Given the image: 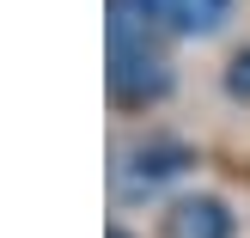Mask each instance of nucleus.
Masks as SVG:
<instances>
[{"mask_svg":"<svg viewBox=\"0 0 250 238\" xmlns=\"http://www.w3.org/2000/svg\"><path fill=\"white\" fill-rule=\"evenodd\" d=\"M220 86H226V98H238V104H250V43H244L238 55L226 61V80H220Z\"/></svg>","mask_w":250,"mask_h":238,"instance_id":"obj_5","label":"nucleus"},{"mask_svg":"<svg viewBox=\"0 0 250 238\" xmlns=\"http://www.w3.org/2000/svg\"><path fill=\"white\" fill-rule=\"evenodd\" d=\"M195 165V147L177 141V134H146L128 153L116 159V190L122 195H159L165 183H177L183 171Z\"/></svg>","mask_w":250,"mask_h":238,"instance_id":"obj_2","label":"nucleus"},{"mask_svg":"<svg viewBox=\"0 0 250 238\" xmlns=\"http://www.w3.org/2000/svg\"><path fill=\"white\" fill-rule=\"evenodd\" d=\"M128 6L153 31H171V37H214L232 19V0H128Z\"/></svg>","mask_w":250,"mask_h":238,"instance_id":"obj_3","label":"nucleus"},{"mask_svg":"<svg viewBox=\"0 0 250 238\" xmlns=\"http://www.w3.org/2000/svg\"><path fill=\"white\" fill-rule=\"evenodd\" d=\"M238 214L220 195H177L165 208V238H232Z\"/></svg>","mask_w":250,"mask_h":238,"instance_id":"obj_4","label":"nucleus"},{"mask_svg":"<svg viewBox=\"0 0 250 238\" xmlns=\"http://www.w3.org/2000/svg\"><path fill=\"white\" fill-rule=\"evenodd\" d=\"M110 238H134V232H122V226H110Z\"/></svg>","mask_w":250,"mask_h":238,"instance_id":"obj_6","label":"nucleus"},{"mask_svg":"<svg viewBox=\"0 0 250 238\" xmlns=\"http://www.w3.org/2000/svg\"><path fill=\"white\" fill-rule=\"evenodd\" d=\"M104 86L122 110H146L171 92V61L153 43V24L128 6V0H110V67Z\"/></svg>","mask_w":250,"mask_h":238,"instance_id":"obj_1","label":"nucleus"}]
</instances>
